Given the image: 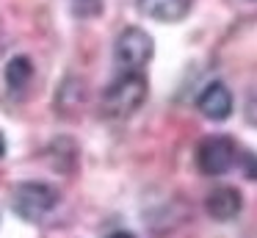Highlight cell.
I'll use <instances>...</instances> for the list:
<instances>
[{
    "instance_id": "9",
    "label": "cell",
    "mask_w": 257,
    "mask_h": 238,
    "mask_svg": "<svg viewBox=\"0 0 257 238\" xmlns=\"http://www.w3.org/2000/svg\"><path fill=\"white\" fill-rule=\"evenodd\" d=\"M72 9L78 17L89 20V17H97L102 11V0H72Z\"/></svg>"
},
{
    "instance_id": "4",
    "label": "cell",
    "mask_w": 257,
    "mask_h": 238,
    "mask_svg": "<svg viewBox=\"0 0 257 238\" xmlns=\"http://www.w3.org/2000/svg\"><path fill=\"white\" fill-rule=\"evenodd\" d=\"M238 158V149L235 141L229 136H207L199 141L196 147V166H199L202 175H227L235 166Z\"/></svg>"
},
{
    "instance_id": "5",
    "label": "cell",
    "mask_w": 257,
    "mask_h": 238,
    "mask_svg": "<svg viewBox=\"0 0 257 238\" xmlns=\"http://www.w3.org/2000/svg\"><path fill=\"white\" fill-rule=\"evenodd\" d=\"M196 108H199L202 116H207V119H213V122L227 119V116L232 114V108H235L232 92H229L221 81L207 83V86L202 89V94L196 97Z\"/></svg>"
},
{
    "instance_id": "10",
    "label": "cell",
    "mask_w": 257,
    "mask_h": 238,
    "mask_svg": "<svg viewBox=\"0 0 257 238\" xmlns=\"http://www.w3.org/2000/svg\"><path fill=\"white\" fill-rule=\"evenodd\" d=\"M246 175L257 177V158H249V166H246Z\"/></svg>"
},
{
    "instance_id": "8",
    "label": "cell",
    "mask_w": 257,
    "mask_h": 238,
    "mask_svg": "<svg viewBox=\"0 0 257 238\" xmlns=\"http://www.w3.org/2000/svg\"><path fill=\"white\" fill-rule=\"evenodd\" d=\"M31 77H34V61L28 55H14L6 64V83L12 92H23L28 89Z\"/></svg>"
},
{
    "instance_id": "3",
    "label": "cell",
    "mask_w": 257,
    "mask_h": 238,
    "mask_svg": "<svg viewBox=\"0 0 257 238\" xmlns=\"http://www.w3.org/2000/svg\"><path fill=\"white\" fill-rule=\"evenodd\" d=\"M56 205H58V191L53 186H47V183H39V180L20 183L14 188V197H12V208L17 210V216H23L28 221L45 219Z\"/></svg>"
},
{
    "instance_id": "11",
    "label": "cell",
    "mask_w": 257,
    "mask_h": 238,
    "mask_svg": "<svg viewBox=\"0 0 257 238\" xmlns=\"http://www.w3.org/2000/svg\"><path fill=\"white\" fill-rule=\"evenodd\" d=\"M108 238H136L133 232H124V230H119V232H111Z\"/></svg>"
},
{
    "instance_id": "2",
    "label": "cell",
    "mask_w": 257,
    "mask_h": 238,
    "mask_svg": "<svg viewBox=\"0 0 257 238\" xmlns=\"http://www.w3.org/2000/svg\"><path fill=\"white\" fill-rule=\"evenodd\" d=\"M155 55V42L152 36L139 25L124 28L116 36V44H113V58L122 66L124 72H141Z\"/></svg>"
},
{
    "instance_id": "7",
    "label": "cell",
    "mask_w": 257,
    "mask_h": 238,
    "mask_svg": "<svg viewBox=\"0 0 257 238\" xmlns=\"http://www.w3.org/2000/svg\"><path fill=\"white\" fill-rule=\"evenodd\" d=\"M194 0H139V11L158 22H180L188 17Z\"/></svg>"
},
{
    "instance_id": "12",
    "label": "cell",
    "mask_w": 257,
    "mask_h": 238,
    "mask_svg": "<svg viewBox=\"0 0 257 238\" xmlns=\"http://www.w3.org/2000/svg\"><path fill=\"white\" fill-rule=\"evenodd\" d=\"M6 155V138H3V133H0V158Z\"/></svg>"
},
{
    "instance_id": "6",
    "label": "cell",
    "mask_w": 257,
    "mask_h": 238,
    "mask_svg": "<svg viewBox=\"0 0 257 238\" xmlns=\"http://www.w3.org/2000/svg\"><path fill=\"white\" fill-rule=\"evenodd\" d=\"M205 210L213 221H232L243 210V197L235 186H218L207 194Z\"/></svg>"
},
{
    "instance_id": "1",
    "label": "cell",
    "mask_w": 257,
    "mask_h": 238,
    "mask_svg": "<svg viewBox=\"0 0 257 238\" xmlns=\"http://www.w3.org/2000/svg\"><path fill=\"white\" fill-rule=\"evenodd\" d=\"M150 86L144 72H122L111 86L102 92V114L108 119H127L144 105Z\"/></svg>"
}]
</instances>
